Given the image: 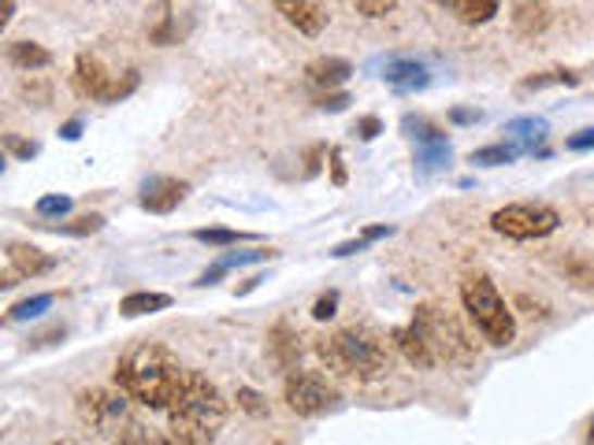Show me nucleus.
Segmentation results:
<instances>
[{
	"mask_svg": "<svg viewBox=\"0 0 594 445\" xmlns=\"http://www.w3.org/2000/svg\"><path fill=\"white\" fill-rule=\"evenodd\" d=\"M391 338L401 349V357L420 371L435 364H472L475 360V342L468 338L461 320L446 305L435 301L417 305L409 326L394 331Z\"/></svg>",
	"mask_w": 594,
	"mask_h": 445,
	"instance_id": "f257e3e1",
	"label": "nucleus"
},
{
	"mask_svg": "<svg viewBox=\"0 0 594 445\" xmlns=\"http://www.w3.org/2000/svg\"><path fill=\"white\" fill-rule=\"evenodd\" d=\"M565 149H572V152L594 149V126H587V131H576L572 138H565Z\"/></svg>",
	"mask_w": 594,
	"mask_h": 445,
	"instance_id": "72a5a7b5",
	"label": "nucleus"
},
{
	"mask_svg": "<svg viewBox=\"0 0 594 445\" xmlns=\"http://www.w3.org/2000/svg\"><path fill=\"white\" fill-rule=\"evenodd\" d=\"M190 194V186L183 178H168V175H157L141 186V208L146 212H157V215H168L183 205V197Z\"/></svg>",
	"mask_w": 594,
	"mask_h": 445,
	"instance_id": "9d476101",
	"label": "nucleus"
},
{
	"mask_svg": "<svg viewBox=\"0 0 594 445\" xmlns=\"http://www.w3.org/2000/svg\"><path fill=\"white\" fill-rule=\"evenodd\" d=\"M34 212H38L41 220H60V215H67V212H71V197H60V194L41 197V201L34 205Z\"/></svg>",
	"mask_w": 594,
	"mask_h": 445,
	"instance_id": "bb28decb",
	"label": "nucleus"
},
{
	"mask_svg": "<svg viewBox=\"0 0 594 445\" xmlns=\"http://www.w3.org/2000/svg\"><path fill=\"white\" fill-rule=\"evenodd\" d=\"M49 308H52V294H34V297H26V301H20V305L8 308V316H4V320H0V326L38 320V316H45V312H49Z\"/></svg>",
	"mask_w": 594,
	"mask_h": 445,
	"instance_id": "aec40b11",
	"label": "nucleus"
},
{
	"mask_svg": "<svg viewBox=\"0 0 594 445\" xmlns=\"http://www.w3.org/2000/svg\"><path fill=\"white\" fill-rule=\"evenodd\" d=\"M60 138H64V141H78V138H83V120H71V123L60 126Z\"/></svg>",
	"mask_w": 594,
	"mask_h": 445,
	"instance_id": "58836bf2",
	"label": "nucleus"
},
{
	"mask_svg": "<svg viewBox=\"0 0 594 445\" xmlns=\"http://www.w3.org/2000/svg\"><path fill=\"white\" fill-rule=\"evenodd\" d=\"M290 326L286 323H279L275 331H272V349H275V360H279V368H290L294 371V360H297V345H290Z\"/></svg>",
	"mask_w": 594,
	"mask_h": 445,
	"instance_id": "5701e85b",
	"label": "nucleus"
},
{
	"mask_svg": "<svg viewBox=\"0 0 594 445\" xmlns=\"http://www.w3.org/2000/svg\"><path fill=\"white\" fill-rule=\"evenodd\" d=\"M275 12L290 26H297L305 38H320L323 26H327V12H323L320 0H275Z\"/></svg>",
	"mask_w": 594,
	"mask_h": 445,
	"instance_id": "9b49d317",
	"label": "nucleus"
},
{
	"mask_svg": "<svg viewBox=\"0 0 594 445\" xmlns=\"http://www.w3.org/2000/svg\"><path fill=\"white\" fill-rule=\"evenodd\" d=\"M449 120H454V123H475V120H480V112H468V108H457V112H449Z\"/></svg>",
	"mask_w": 594,
	"mask_h": 445,
	"instance_id": "79ce46f5",
	"label": "nucleus"
},
{
	"mask_svg": "<svg viewBox=\"0 0 594 445\" xmlns=\"http://www.w3.org/2000/svg\"><path fill=\"white\" fill-rule=\"evenodd\" d=\"M12 15H15V0H0V30L12 23Z\"/></svg>",
	"mask_w": 594,
	"mask_h": 445,
	"instance_id": "a19ab883",
	"label": "nucleus"
},
{
	"mask_svg": "<svg viewBox=\"0 0 594 445\" xmlns=\"http://www.w3.org/2000/svg\"><path fill=\"white\" fill-rule=\"evenodd\" d=\"M317 104L323 108V112H342V108L349 104V94H323Z\"/></svg>",
	"mask_w": 594,
	"mask_h": 445,
	"instance_id": "c9c22d12",
	"label": "nucleus"
},
{
	"mask_svg": "<svg viewBox=\"0 0 594 445\" xmlns=\"http://www.w3.org/2000/svg\"><path fill=\"white\" fill-rule=\"evenodd\" d=\"M461 301H465V312L468 320L475 323V331L483 334V342L487 345H498V349H506V345L517 338V320H512V308L502 301L498 286L491 283V275H468L461 283Z\"/></svg>",
	"mask_w": 594,
	"mask_h": 445,
	"instance_id": "423d86ee",
	"label": "nucleus"
},
{
	"mask_svg": "<svg viewBox=\"0 0 594 445\" xmlns=\"http://www.w3.org/2000/svg\"><path fill=\"white\" fill-rule=\"evenodd\" d=\"M546 120H539V115H524V120H512L509 126H506V134H509V145H517L520 152H535V145L546 138Z\"/></svg>",
	"mask_w": 594,
	"mask_h": 445,
	"instance_id": "dca6fc26",
	"label": "nucleus"
},
{
	"mask_svg": "<svg viewBox=\"0 0 594 445\" xmlns=\"http://www.w3.org/2000/svg\"><path fill=\"white\" fill-rule=\"evenodd\" d=\"M517 157H520L517 145H506V141H502V145H487V149H475L468 160L480 163V168H498V163H512Z\"/></svg>",
	"mask_w": 594,
	"mask_h": 445,
	"instance_id": "4be33fe9",
	"label": "nucleus"
},
{
	"mask_svg": "<svg viewBox=\"0 0 594 445\" xmlns=\"http://www.w3.org/2000/svg\"><path fill=\"white\" fill-rule=\"evenodd\" d=\"M275 252L272 249H253V252H234V257H223L220 263H215L212 271H205L201 279H197V286H212L220 275H227L231 268H246V263H260V260H272Z\"/></svg>",
	"mask_w": 594,
	"mask_h": 445,
	"instance_id": "a211bd4d",
	"label": "nucleus"
},
{
	"mask_svg": "<svg viewBox=\"0 0 594 445\" xmlns=\"http://www.w3.org/2000/svg\"><path fill=\"white\" fill-rule=\"evenodd\" d=\"M157 30H152V41L157 45H168L171 41V15H168V0H160V15H157Z\"/></svg>",
	"mask_w": 594,
	"mask_h": 445,
	"instance_id": "473e14b6",
	"label": "nucleus"
},
{
	"mask_svg": "<svg viewBox=\"0 0 594 445\" xmlns=\"http://www.w3.org/2000/svg\"><path fill=\"white\" fill-rule=\"evenodd\" d=\"M331 178H335V186H346V163H342V149H331Z\"/></svg>",
	"mask_w": 594,
	"mask_h": 445,
	"instance_id": "4c0bfd02",
	"label": "nucleus"
},
{
	"mask_svg": "<svg viewBox=\"0 0 594 445\" xmlns=\"http://www.w3.org/2000/svg\"><path fill=\"white\" fill-rule=\"evenodd\" d=\"M8 260H12L15 275L20 279H38V275H49L57 268V257H49L38 245H26V242H12L8 245Z\"/></svg>",
	"mask_w": 594,
	"mask_h": 445,
	"instance_id": "f8f14e48",
	"label": "nucleus"
},
{
	"mask_svg": "<svg viewBox=\"0 0 594 445\" xmlns=\"http://www.w3.org/2000/svg\"><path fill=\"white\" fill-rule=\"evenodd\" d=\"M164 308H171V297L168 294H127L120 301V312L127 316V320H138V316H152V312H164Z\"/></svg>",
	"mask_w": 594,
	"mask_h": 445,
	"instance_id": "f3484780",
	"label": "nucleus"
},
{
	"mask_svg": "<svg viewBox=\"0 0 594 445\" xmlns=\"http://www.w3.org/2000/svg\"><path fill=\"white\" fill-rule=\"evenodd\" d=\"M186 371L178 357L160 342H134L115 360V386L131 397L134 405L152 408V412H168V405L178 397L186 383Z\"/></svg>",
	"mask_w": 594,
	"mask_h": 445,
	"instance_id": "f03ea898",
	"label": "nucleus"
},
{
	"mask_svg": "<svg viewBox=\"0 0 594 445\" xmlns=\"http://www.w3.org/2000/svg\"><path fill=\"white\" fill-rule=\"evenodd\" d=\"M438 4H443L454 20H461L468 26H483L498 15L502 0H438Z\"/></svg>",
	"mask_w": 594,
	"mask_h": 445,
	"instance_id": "4468645a",
	"label": "nucleus"
},
{
	"mask_svg": "<svg viewBox=\"0 0 594 445\" xmlns=\"http://www.w3.org/2000/svg\"><path fill=\"white\" fill-rule=\"evenodd\" d=\"M238 405L246 408L249 416H264V412H268L264 397H260L257 390H249V386H246V390H238Z\"/></svg>",
	"mask_w": 594,
	"mask_h": 445,
	"instance_id": "7c9ffc66",
	"label": "nucleus"
},
{
	"mask_svg": "<svg viewBox=\"0 0 594 445\" xmlns=\"http://www.w3.org/2000/svg\"><path fill=\"white\" fill-rule=\"evenodd\" d=\"M52 338H64V326H52V331L38 334V338H30V349H38V345H49Z\"/></svg>",
	"mask_w": 594,
	"mask_h": 445,
	"instance_id": "ea45409f",
	"label": "nucleus"
},
{
	"mask_svg": "<svg viewBox=\"0 0 594 445\" xmlns=\"http://www.w3.org/2000/svg\"><path fill=\"white\" fill-rule=\"evenodd\" d=\"M15 279H20V275H0V289H12Z\"/></svg>",
	"mask_w": 594,
	"mask_h": 445,
	"instance_id": "37998d69",
	"label": "nucleus"
},
{
	"mask_svg": "<svg viewBox=\"0 0 594 445\" xmlns=\"http://www.w3.org/2000/svg\"><path fill=\"white\" fill-rule=\"evenodd\" d=\"M164 416L171 438H178L183 445H209L227 423V401H223L220 386L209 383L201 371H186V383Z\"/></svg>",
	"mask_w": 594,
	"mask_h": 445,
	"instance_id": "20e7f679",
	"label": "nucleus"
},
{
	"mask_svg": "<svg viewBox=\"0 0 594 445\" xmlns=\"http://www.w3.org/2000/svg\"><path fill=\"white\" fill-rule=\"evenodd\" d=\"M546 86H580L576 71H543V75H531L520 82V89H546Z\"/></svg>",
	"mask_w": 594,
	"mask_h": 445,
	"instance_id": "393cba45",
	"label": "nucleus"
},
{
	"mask_svg": "<svg viewBox=\"0 0 594 445\" xmlns=\"http://www.w3.org/2000/svg\"><path fill=\"white\" fill-rule=\"evenodd\" d=\"M539 4H543V0H539Z\"/></svg>",
	"mask_w": 594,
	"mask_h": 445,
	"instance_id": "de8ad7c7",
	"label": "nucleus"
},
{
	"mask_svg": "<svg viewBox=\"0 0 594 445\" xmlns=\"http://www.w3.org/2000/svg\"><path fill=\"white\" fill-rule=\"evenodd\" d=\"M368 249V242L364 238H354V242H342L331 249V257H354V252H364Z\"/></svg>",
	"mask_w": 594,
	"mask_h": 445,
	"instance_id": "e433bc0d",
	"label": "nucleus"
},
{
	"mask_svg": "<svg viewBox=\"0 0 594 445\" xmlns=\"http://www.w3.org/2000/svg\"><path fill=\"white\" fill-rule=\"evenodd\" d=\"M0 171H4V152H0Z\"/></svg>",
	"mask_w": 594,
	"mask_h": 445,
	"instance_id": "a18cd8bd",
	"label": "nucleus"
},
{
	"mask_svg": "<svg viewBox=\"0 0 594 445\" xmlns=\"http://www.w3.org/2000/svg\"><path fill=\"white\" fill-rule=\"evenodd\" d=\"M546 23H550V15L539 8V0H524V4L517 8V30L520 34H539V30H546Z\"/></svg>",
	"mask_w": 594,
	"mask_h": 445,
	"instance_id": "412c9836",
	"label": "nucleus"
},
{
	"mask_svg": "<svg viewBox=\"0 0 594 445\" xmlns=\"http://www.w3.org/2000/svg\"><path fill=\"white\" fill-rule=\"evenodd\" d=\"M52 445H75V442H52Z\"/></svg>",
	"mask_w": 594,
	"mask_h": 445,
	"instance_id": "49530a36",
	"label": "nucleus"
},
{
	"mask_svg": "<svg viewBox=\"0 0 594 445\" xmlns=\"http://www.w3.org/2000/svg\"><path fill=\"white\" fill-rule=\"evenodd\" d=\"M335 312H338V294H335V289H327V294H323L320 301L312 305V320L323 323V320H331Z\"/></svg>",
	"mask_w": 594,
	"mask_h": 445,
	"instance_id": "c756f323",
	"label": "nucleus"
},
{
	"mask_svg": "<svg viewBox=\"0 0 594 445\" xmlns=\"http://www.w3.org/2000/svg\"><path fill=\"white\" fill-rule=\"evenodd\" d=\"M8 60H12L15 67H23V71H41V67H49V63H52V52L41 49V45H34V41H15L12 49H8Z\"/></svg>",
	"mask_w": 594,
	"mask_h": 445,
	"instance_id": "6ab92c4d",
	"label": "nucleus"
},
{
	"mask_svg": "<svg viewBox=\"0 0 594 445\" xmlns=\"http://www.w3.org/2000/svg\"><path fill=\"white\" fill-rule=\"evenodd\" d=\"M194 238L205 242V245H234V242H246L249 234H242V231H194Z\"/></svg>",
	"mask_w": 594,
	"mask_h": 445,
	"instance_id": "c85d7f7f",
	"label": "nucleus"
},
{
	"mask_svg": "<svg viewBox=\"0 0 594 445\" xmlns=\"http://www.w3.org/2000/svg\"><path fill=\"white\" fill-rule=\"evenodd\" d=\"M104 226V215H78V220H71V223H57V231L60 234H78V238H83V234H97Z\"/></svg>",
	"mask_w": 594,
	"mask_h": 445,
	"instance_id": "a878e982",
	"label": "nucleus"
},
{
	"mask_svg": "<svg viewBox=\"0 0 594 445\" xmlns=\"http://www.w3.org/2000/svg\"><path fill=\"white\" fill-rule=\"evenodd\" d=\"M380 131H383L380 115H364V120L354 126V134H357V138H361V141H372V138H380Z\"/></svg>",
	"mask_w": 594,
	"mask_h": 445,
	"instance_id": "2f4dec72",
	"label": "nucleus"
},
{
	"mask_svg": "<svg viewBox=\"0 0 594 445\" xmlns=\"http://www.w3.org/2000/svg\"><path fill=\"white\" fill-rule=\"evenodd\" d=\"M283 397H286V405H290L297 416L335 412L338 401H342L335 383H327V379H323L320 371H301V368H294L290 375H286Z\"/></svg>",
	"mask_w": 594,
	"mask_h": 445,
	"instance_id": "1a4fd4ad",
	"label": "nucleus"
},
{
	"mask_svg": "<svg viewBox=\"0 0 594 445\" xmlns=\"http://www.w3.org/2000/svg\"><path fill=\"white\" fill-rule=\"evenodd\" d=\"M398 4L401 0H354V8L364 15V20H383V15H391Z\"/></svg>",
	"mask_w": 594,
	"mask_h": 445,
	"instance_id": "cd10ccee",
	"label": "nucleus"
},
{
	"mask_svg": "<svg viewBox=\"0 0 594 445\" xmlns=\"http://www.w3.org/2000/svg\"><path fill=\"white\" fill-rule=\"evenodd\" d=\"M417 163H420L424 171L443 168V163H449V141H446V138H438V141L417 145Z\"/></svg>",
	"mask_w": 594,
	"mask_h": 445,
	"instance_id": "b1692460",
	"label": "nucleus"
},
{
	"mask_svg": "<svg viewBox=\"0 0 594 445\" xmlns=\"http://www.w3.org/2000/svg\"><path fill=\"white\" fill-rule=\"evenodd\" d=\"M138 89V71H123V75H112L104 71V63L97 57H83L75 60V94L86 97V101H104V104H120Z\"/></svg>",
	"mask_w": 594,
	"mask_h": 445,
	"instance_id": "0eeeda50",
	"label": "nucleus"
},
{
	"mask_svg": "<svg viewBox=\"0 0 594 445\" xmlns=\"http://www.w3.org/2000/svg\"><path fill=\"white\" fill-rule=\"evenodd\" d=\"M305 75H309V82L317 89H335L349 75H354V63L342 60V57H320V60H312L309 67H305Z\"/></svg>",
	"mask_w": 594,
	"mask_h": 445,
	"instance_id": "ddd939ff",
	"label": "nucleus"
},
{
	"mask_svg": "<svg viewBox=\"0 0 594 445\" xmlns=\"http://www.w3.org/2000/svg\"><path fill=\"white\" fill-rule=\"evenodd\" d=\"M317 357L327 364L331 375L354 379V383H375L394 368L391 342L372 326H342V331L317 338Z\"/></svg>",
	"mask_w": 594,
	"mask_h": 445,
	"instance_id": "7ed1b4c3",
	"label": "nucleus"
},
{
	"mask_svg": "<svg viewBox=\"0 0 594 445\" xmlns=\"http://www.w3.org/2000/svg\"><path fill=\"white\" fill-rule=\"evenodd\" d=\"M383 78L391 82L394 89H401V94H409V89H424L428 86V67L420 60H394L386 63Z\"/></svg>",
	"mask_w": 594,
	"mask_h": 445,
	"instance_id": "2eb2a0df",
	"label": "nucleus"
},
{
	"mask_svg": "<svg viewBox=\"0 0 594 445\" xmlns=\"http://www.w3.org/2000/svg\"><path fill=\"white\" fill-rule=\"evenodd\" d=\"M4 145H8V149H12L20 160H30V157H38V145H34V141H23V138H4Z\"/></svg>",
	"mask_w": 594,
	"mask_h": 445,
	"instance_id": "f704fd0d",
	"label": "nucleus"
},
{
	"mask_svg": "<svg viewBox=\"0 0 594 445\" xmlns=\"http://www.w3.org/2000/svg\"><path fill=\"white\" fill-rule=\"evenodd\" d=\"M561 215L557 208L550 205H531V201H520V205H506L491 215V226L502 234V238H512V242H535V238H546V234L557 231Z\"/></svg>",
	"mask_w": 594,
	"mask_h": 445,
	"instance_id": "6e6552de",
	"label": "nucleus"
},
{
	"mask_svg": "<svg viewBox=\"0 0 594 445\" xmlns=\"http://www.w3.org/2000/svg\"><path fill=\"white\" fill-rule=\"evenodd\" d=\"M587 445H594V416H591V427H587Z\"/></svg>",
	"mask_w": 594,
	"mask_h": 445,
	"instance_id": "c03bdc74",
	"label": "nucleus"
},
{
	"mask_svg": "<svg viewBox=\"0 0 594 445\" xmlns=\"http://www.w3.org/2000/svg\"><path fill=\"white\" fill-rule=\"evenodd\" d=\"M78 416L108 445H149V438L157 434L141 423V416L134 412V401L123 390H83L78 394Z\"/></svg>",
	"mask_w": 594,
	"mask_h": 445,
	"instance_id": "39448f33",
	"label": "nucleus"
}]
</instances>
